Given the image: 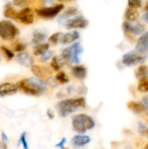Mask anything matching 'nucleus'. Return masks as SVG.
I'll list each match as a JSON object with an SVG mask.
<instances>
[{"label":"nucleus","mask_w":148,"mask_h":149,"mask_svg":"<svg viewBox=\"0 0 148 149\" xmlns=\"http://www.w3.org/2000/svg\"><path fill=\"white\" fill-rule=\"evenodd\" d=\"M17 86L18 89H20L26 94L39 96L46 91L47 84L45 81L36 77H30L20 80L17 84Z\"/></svg>","instance_id":"obj_1"},{"label":"nucleus","mask_w":148,"mask_h":149,"mask_svg":"<svg viewBox=\"0 0 148 149\" xmlns=\"http://www.w3.org/2000/svg\"><path fill=\"white\" fill-rule=\"evenodd\" d=\"M85 106V99L84 97H78L60 100L57 103L56 107L59 116L66 117L68 115L76 111L79 108H84Z\"/></svg>","instance_id":"obj_2"},{"label":"nucleus","mask_w":148,"mask_h":149,"mask_svg":"<svg viewBox=\"0 0 148 149\" xmlns=\"http://www.w3.org/2000/svg\"><path fill=\"white\" fill-rule=\"evenodd\" d=\"M72 126L78 133H84L95 127V122L89 115L80 113L73 117Z\"/></svg>","instance_id":"obj_3"},{"label":"nucleus","mask_w":148,"mask_h":149,"mask_svg":"<svg viewBox=\"0 0 148 149\" xmlns=\"http://www.w3.org/2000/svg\"><path fill=\"white\" fill-rule=\"evenodd\" d=\"M84 48L79 42H75L71 46L65 48L61 53V58L66 62L73 63H79L81 59L80 55L83 53Z\"/></svg>","instance_id":"obj_4"},{"label":"nucleus","mask_w":148,"mask_h":149,"mask_svg":"<svg viewBox=\"0 0 148 149\" xmlns=\"http://www.w3.org/2000/svg\"><path fill=\"white\" fill-rule=\"evenodd\" d=\"M123 31L125 36L130 42L134 41V36L142 35L145 33V26L141 23H136L132 24L129 21H125L123 23Z\"/></svg>","instance_id":"obj_5"},{"label":"nucleus","mask_w":148,"mask_h":149,"mask_svg":"<svg viewBox=\"0 0 148 149\" xmlns=\"http://www.w3.org/2000/svg\"><path fill=\"white\" fill-rule=\"evenodd\" d=\"M19 34V30L10 20L0 21V37L4 40H12Z\"/></svg>","instance_id":"obj_6"},{"label":"nucleus","mask_w":148,"mask_h":149,"mask_svg":"<svg viewBox=\"0 0 148 149\" xmlns=\"http://www.w3.org/2000/svg\"><path fill=\"white\" fill-rule=\"evenodd\" d=\"M146 57L139 55L136 51H129L123 55L122 62L126 66H134L138 64L143 63L146 61Z\"/></svg>","instance_id":"obj_7"},{"label":"nucleus","mask_w":148,"mask_h":149,"mask_svg":"<svg viewBox=\"0 0 148 149\" xmlns=\"http://www.w3.org/2000/svg\"><path fill=\"white\" fill-rule=\"evenodd\" d=\"M64 8L63 4H55V5L52 6V7H44V8L38 9L36 10V14L39 16V17H42V18H53L55 16L57 15Z\"/></svg>","instance_id":"obj_8"},{"label":"nucleus","mask_w":148,"mask_h":149,"mask_svg":"<svg viewBox=\"0 0 148 149\" xmlns=\"http://www.w3.org/2000/svg\"><path fill=\"white\" fill-rule=\"evenodd\" d=\"M135 51L142 56L148 57V31L142 33L137 39Z\"/></svg>","instance_id":"obj_9"},{"label":"nucleus","mask_w":148,"mask_h":149,"mask_svg":"<svg viewBox=\"0 0 148 149\" xmlns=\"http://www.w3.org/2000/svg\"><path fill=\"white\" fill-rule=\"evenodd\" d=\"M89 24V21L83 16H75L65 23L66 29H84Z\"/></svg>","instance_id":"obj_10"},{"label":"nucleus","mask_w":148,"mask_h":149,"mask_svg":"<svg viewBox=\"0 0 148 149\" xmlns=\"http://www.w3.org/2000/svg\"><path fill=\"white\" fill-rule=\"evenodd\" d=\"M17 20L26 25H30L33 23L34 20V14L33 10L29 7L23 8L17 13Z\"/></svg>","instance_id":"obj_11"},{"label":"nucleus","mask_w":148,"mask_h":149,"mask_svg":"<svg viewBox=\"0 0 148 149\" xmlns=\"http://www.w3.org/2000/svg\"><path fill=\"white\" fill-rule=\"evenodd\" d=\"M18 87L17 84L10 82H4L0 84V97L15 94L17 92Z\"/></svg>","instance_id":"obj_12"},{"label":"nucleus","mask_w":148,"mask_h":149,"mask_svg":"<svg viewBox=\"0 0 148 149\" xmlns=\"http://www.w3.org/2000/svg\"><path fill=\"white\" fill-rule=\"evenodd\" d=\"M91 141V138L88 135H75L73 138L71 139V145L73 148H79L81 147L84 146L86 144L89 143Z\"/></svg>","instance_id":"obj_13"},{"label":"nucleus","mask_w":148,"mask_h":149,"mask_svg":"<svg viewBox=\"0 0 148 149\" xmlns=\"http://www.w3.org/2000/svg\"><path fill=\"white\" fill-rule=\"evenodd\" d=\"M16 61H17V62L20 65L26 67V68H28V67H31L32 65H33V63H34L33 58L28 53H27L26 52H20L17 55Z\"/></svg>","instance_id":"obj_14"},{"label":"nucleus","mask_w":148,"mask_h":149,"mask_svg":"<svg viewBox=\"0 0 148 149\" xmlns=\"http://www.w3.org/2000/svg\"><path fill=\"white\" fill-rule=\"evenodd\" d=\"M31 71L36 76V78L39 79H42L45 78L50 74V71L47 68L39 65H32Z\"/></svg>","instance_id":"obj_15"},{"label":"nucleus","mask_w":148,"mask_h":149,"mask_svg":"<svg viewBox=\"0 0 148 149\" xmlns=\"http://www.w3.org/2000/svg\"><path fill=\"white\" fill-rule=\"evenodd\" d=\"M71 74L75 79L83 80L86 77L87 70L84 66L81 65H74L71 69Z\"/></svg>","instance_id":"obj_16"},{"label":"nucleus","mask_w":148,"mask_h":149,"mask_svg":"<svg viewBox=\"0 0 148 149\" xmlns=\"http://www.w3.org/2000/svg\"><path fill=\"white\" fill-rule=\"evenodd\" d=\"M79 33L77 31H70L62 34L61 36L60 41L63 45H68V44L75 42V40L79 39Z\"/></svg>","instance_id":"obj_17"},{"label":"nucleus","mask_w":148,"mask_h":149,"mask_svg":"<svg viewBox=\"0 0 148 149\" xmlns=\"http://www.w3.org/2000/svg\"><path fill=\"white\" fill-rule=\"evenodd\" d=\"M78 14V10L75 7H70L66 11L64 12L58 18V21L59 23H64L67 20L71 19V17H75Z\"/></svg>","instance_id":"obj_18"},{"label":"nucleus","mask_w":148,"mask_h":149,"mask_svg":"<svg viewBox=\"0 0 148 149\" xmlns=\"http://www.w3.org/2000/svg\"><path fill=\"white\" fill-rule=\"evenodd\" d=\"M47 36L46 33H43L39 30H35L33 32V37H32V43L35 45H39L43 43L44 41L46 39Z\"/></svg>","instance_id":"obj_19"},{"label":"nucleus","mask_w":148,"mask_h":149,"mask_svg":"<svg viewBox=\"0 0 148 149\" xmlns=\"http://www.w3.org/2000/svg\"><path fill=\"white\" fill-rule=\"evenodd\" d=\"M127 108L134 113H140L145 110L144 104L135 101H129L127 103Z\"/></svg>","instance_id":"obj_20"},{"label":"nucleus","mask_w":148,"mask_h":149,"mask_svg":"<svg viewBox=\"0 0 148 149\" xmlns=\"http://www.w3.org/2000/svg\"><path fill=\"white\" fill-rule=\"evenodd\" d=\"M125 17L129 22L135 21L139 17V12L137 9L129 7L125 13Z\"/></svg>","instance_id":"obj_21"},{"label":"nucleus","mask_w":148,"mask_h":149,"mask_svg":"<svg viewBox=\"0 0 148 149\" xmlns=\"http://www.w3.org/2000/svg\"><path fill=\"white\" fill-rule=\"evenodd\" d=\"M49 49V45L48 43H42L41 45H36L33 49V55L36 56H41L47 52Z\"/></svg>","instance_id":"obj_22"},{"label":"nucleus","mask_w":148,"mask_h":149,"mask_svg":"<svg viewBox=\"0 0 148 149\" xmlns=\"http://www.w3.org/2000/svg\"><path fill=\"white\" fill-rule=\"evenodd\" d=\"M148 75V66L146 65H140L135 71V77L137 79L147 77Z\"/></svg>","instance_id":"obj_23"},{"label":"nucleus","mask_w":148,"mask_h":149,"mask_svg":"<svg viewBox=\"0 0 148 149\" xmlns=\"http://www.w3.org/2000/svg\"><path fill=\"white\" fill-rule=\"evenodd\" d=\"M17 13L15 10L13 9L10 4H7L5 6L4 11V17H7V18L13 19V20H17Z\"/></svg>","instance_id":"obj_24"},{"label":"nucleus","mask_w":148,"mask_h":149,"mask_svg":"<svg viewBox=\"0 0 148 149\" xmlns=\"http://www.w3.org/2000/svg\"><path fill=\"white\" fill-rule=\"evenodd\" d=\"M137 90L141 93L148 92V77L139 80V83H138Z\"/></svg>","instance_id":"obj_25"},{"label":"nucleus","mask_w":148,"mask_h":149,"mask_svg":"<svg viewBox=\"0 0 148 149\" xmlns=\"http://www.w3.org/2000/svg\"><path fill=\"white\" fill-rule=\"evenodd\" d=\"M55 79H56V80L58 82L62 84H66V83H68L69 81V79L67 77L66 74L65 72H63V71H59V72H58L56 74V76H55Z\"/></svg>","instance_id":"obj_26"},{"label":"nucleus","mask_w":148,"mask_h":149,"mask_svg":"<svg viewBox=\"0 0 148 149\" xmlns=\"http://www.w3.org/2000/svg\"><path fill=\"white\" fill-rule=\"evenodd\" d=\"M0 49H1V51L2 52V53L4 54V56L6 57L7 61H10V60H12L13 58H14L15 54L13 53V52H12L10 49H9L8 48L4 46V45L1 46Z\"/></svg>","instance_id":"obj_27"},{"label":"nucleus","mask_w":148,"mask_h":149,"mask_svg":"<svg viewBox=\"0 0 148 149\" xmlns=\"http://www.w3.org/2000/svg\"><path fill=\"white\" fill-rule=\"evenodd\" d=\"M51 67L52 68V69H54L55 71H58L60 70L61 65H60V62H59V60L57 57H53L52 58V61H51L50 63Z\"/></svg>","instance_id":"obj_28"},{"label":"nucleus","mask_w":148,"mask_h":149,"mask_svg":"<svg viewBox=\"0 0 148 149\" xmlns=\"http://www.w3.org/2000/svg\"><path fill=\"white\" fill-rule=\"evenodd\" d=\"M61 36H62V33L57 32V33H55L49 36V42H51L52 45H55L59 42V41L61 39Z\"/></svg>","instance_id":"obj_29"},{"label":"nucleus","mask_w":148,"mask_h":149,"mask_svg":"<svg viewBox=\"0 0 148 149\" xmlns=\"http://www.w3.org/2000/svg\"><path fill=\"white\" fill-rule=\"evenodd\" d=\"M137 130L138 132L140 135L144 136L147 134V128L146 125L144 123H142V122H139L137 125Z\"/></svg>","instance_id":"obj_30"},{"label":"nucleus","mask_w":148,"mask_h":149,"mask_svg":"<svg viewBox=\"0 0 148 149\" xmlns=\"http://www.w3.org/2000/svg\"><path fill=\"white\" fill-rule=\"evenodd\" d=\"M129 7L133 8H140L142 5V0H128Z\"/></svg>","instance_id":"obj_31"},{"label":"nucleus","mask_w":148,"mask_h":149,"mask_svg":"<svg viewBox=\"0 0 148 149\" xmlns=\"http://www.w3.org/2000/svg\"><path fill=\"white\" fill-rule=\"evenodd\" d=\"M52 56H53V52H52V51L48 50L47 52H46L44 55H42L41 56L40 60L41 62H47L49 60L52 58Z\"/></svg>","instance_id":"obj_32"},{"label":"nucleus","mask_w":148,"mask_h":149,"mask_svg":"<svg viewBox=\"0 0 148 149\" xmlns=\"http://www.w3.org/2000/svg\"><path fill=\"white\" fill-rule=\"evenodd\" d=\"M31 0H14L13 4L19 7H24L27 6Z\"/></svg>","instance_id":"obj_33"},{"label":"nucleus","mask_w":148,"mask_h":149,"mask_svg":"<svg viewBox=\"0 0 148 149\" xmlns=\"http://www.w3.org/2000/svg\"><path fill=\"white\" fill-rule=\"evenodd\" d=\"M20 143L23 146V148L24 149H29L28 148V144L27 140H26V132H23L21 134L20 138Z\"/></svg>","instance_id":"obj_34"},{"label":"nucleus","mask_w":148,"mask_h":149,"mask_svg":"<svg viewBox=\"0 0 148 149\" xmlns=\"http://www.w3.org/2000/svg\"><path fill=\"white\" fill-rule=\"evenodd\" d=\"M26 49V45H24V44L23 43H17L16 44L15 46V51H16V52H19V53L20 52H24L25 49Z\"/></svg>","instance_id":"obj_35"},{"label":"nucleus","mask_w":148,"mask_h":149,"mask_svg":"<svg viewBox=\"0 0 148 149\" xmlns=\"http://www.w3.org/2000/svg\"><path fill=\"white\" fill-rule=\"evenodd\" d=\"M66 142H67L66 138H62V139H61V141H59L57 144L55 145V146L61 149H64V146H65V144Z\"/></svg>","instance_id":"obj_36"},{"label":"nucleus","mask_w":148,"mask_h":149,"mask_svg":"<svg viewBox=\"0 0 148 149\" xmlns=\"http://www.w3.org/2000/svg\"><path fill=\"white\" fill-rule=\"evenodd\" d=\"M143 103H144V106L145 107V111H146V113L148 116V96H145L143 97Z\"/></svg>","instance_id":"obj_37"},{"label":"nucleus","mask_w":148,"mask_h":149,"mask_svg":"<svg viewBox=\"0 0 148 149\" xmlns=\"http://www.w3.org/2000/svg\"><path fill=\"white\" fill-rule=\"evenodd\" d=\"M46 115H47V116L49 117V119H54V117H55V113H54L53 111L50 110V109H48L47 110V111H46Z\"/></svg>","instance_id":"obj_38"},{"label":"nucleus","mask_w":148,"mask_h":149,"mask_svg":"<svg viewBox=\"0 0 148 149\" xmlns=\"http://www.w3.org/2000/svg\"><path fill=\"white\" fill-rule=\"evenodd\" d=\"M1 139H2V142L6 143L9 142L8 138H7V136L4 132H2V134H1Z\"/></svg>","instance_id":"obj_39"},{"label":"nucleus","mask_w":148,"mask_h":149,"mask_svg":"<svg viewBox=\"0 0 148 149\" xmlns=\"http://www.w3.org/2000/svg\"><path fill=\"white\" fill-rule=\"evenodd\" d=\"M142 18H143V20H145V22H147V23H148V12H146V13L143 15Z\"/></svg>","instance_id":"obj_40"},{"label":"nucleus","mask_w":148,"mask_h":149,"mask_svg":"<svg viewBox=\"0 0 148 149\" xmlns=\"http://www.w3.org/2000/svg\"><path fill=\"white\" fill-rule=\"evenodd\" d=\"M0 149H7V145L6 143L2 142V143L1 144V148Z\"/></svg>","instance_id":"obj_41"},{"label":"nucleus","mask_w":148,"mask_h":149,"mask_svg":"<svg viewBox=\"0 0 148 149\" xmlns=\"http://www.w3.org/2000/svg\"><path fill=\"white\" fill-rule=\"evenodd\" d=\"M145 12H148V1L146 3V4H145Z\"/></svg>","instance_id":"obj_42"},{"label":"nucleus","mask_w":148,"mask_h":149,"mask_svg":"<svg viewBox=\"0 0 148 149\" xmlns=\"http://www.w3.org/2000/svg\"><path fill=\"white\" fill-rule=\"evenodd\" d=\"M144 149H148V143L147 144V145H146V146L145 147V148H144Z\"/></svg>","instance_id":"obj_43"},{"label":"nucleus","mask_w":148,"mask_h":149,"mask_svg":"<svg viewBox=\"0 0 148 149\" xmlns=\"http://www.w3.org/2000/svg\"><path fill=\"white\" fill-rule=\"evenodd\" d=\"M58 1H71V0H58Z\"/></svg>","instance_id":"obj_44"},{"label":"nucleus","mask_w":148,"mask_h":149,"mask_svg":"<svg viewBox=\"0 0 148 149\" xmlns=\"http://www.w3.org/2000/svg\"><path fill=\"white\" fill-rule=\"evenodd\" d=\"M147 137H148V128H147Z\"/></svg>","instance_id":"obj_45"},{"label":"nucleus","mask_w":148,"mask_h":149,"mask_svg":"<svg viewBox=\"0 0 148 149\" xmlns=\"http://www.w3.org/2000/svg\"><path fill=\"white\" fill-rule=\"evenodd\" d=\"M0 62H1V57H0Z\"/></svg>","instance_id":"obj_46"},{"label":"nucleus","mask_w":148,"mask_h":149,"mask_svg":"<svg viewBox=\"0 0 148 149\" xmlns=\"http://www.w3.org/2000/svg\"><path fill=\"white\" fill-rule=\"evenodd\" d=\"M0 148H1V143H0Z\"/></svg>","instance_id":"obj_47"},{"label":"nucleus","mask_w":148,"mask_h":149,"mask_svg":"<svg viewBox=\"0 0 148 149\" xmlns=\"http://www.w3.org/2000/svg\"><path fill=\"white\" fill-rule=\"evenodd\" d=\"M126 149H131V148H126Z\"/></svg>","instance_id":"obj_48"}]
</instances>
